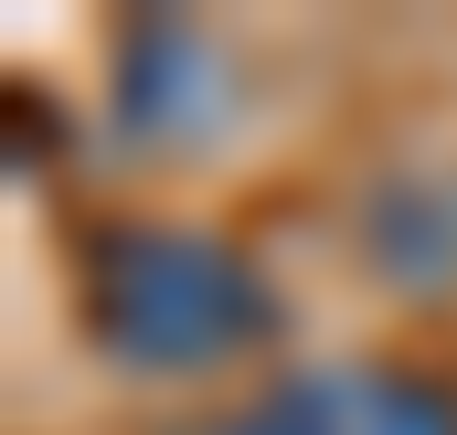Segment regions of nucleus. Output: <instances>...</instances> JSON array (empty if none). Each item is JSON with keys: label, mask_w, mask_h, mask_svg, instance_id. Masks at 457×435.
<instances>
[{"label": "nucleus", "mask_w": 457, "mask_h": 435, "mask_svg": "<svg viewBox=\"0 0 457 435\" xmlns=\"http://www.w3.org/2000/svg\"><path fill=\"white\" fill-rule=\"evenodd\" d=\"M75 319L128 372H224L266 350L277 287L192 223H96L75 255Z\"/></svg>", "instance_id": "f257e3e1"}, {"label": "nucleus", "mask_w": 457, "mask_h": 435, "mask_svg": "<svg viewBox=\"0 0 457 435\" xmlns=\"http://www.w3.org/2000/svg\"><path fill=\"white\" fill-rule=\"evenodd\" d=\"M372 255H383L404 287L457 276V181H394V192L372 202Z\"/></svg>", "instance_id": "7ed1b4c3"}, {"label": "nucleus", "mask_w": 457, "mask_h": 435, "mask_svg": "<svg viewBox=\"0 0 457 435\" xmlns=\"http://www.w3.org/2000/svg\"><path fill=\"white\" fill-rule=\"evenodd\" d=\"M213 435H457V382L415 361H320V372L266 382Z\"/></svg>", "instance_id": "f03ea898"}]
</instances>
